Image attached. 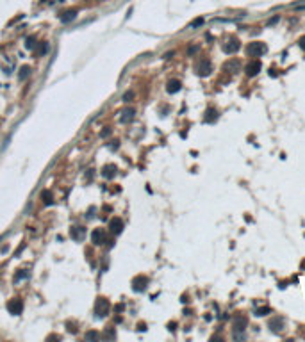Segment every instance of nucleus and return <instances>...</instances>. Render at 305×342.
Here are the masks:
<instances>
[{
  "label": "nucleus",
  "instance_id": "1",
  "mask_svg": "<svg viewBox=\"0 0 305 342\" xmlns=\"http://www.w3.org/2000/svg\"><path fill=\"white\" fill-rule=\"evenodd\" d=\"M266 50H268V46H266L262 41H253L246 46V53H248L250 57H259V55L266 53Z\"/></svg>",
  "mask_w": 305,
  "mask_h": 342
},
{
  "label": "nucleus",
  "instance_id": "2",
  "mask_svg": "<svg viewBox=\"0 0 305 342\" xmlns=\"http://www.w3.org/2000/svg\"><path fill=\"white\" fill-rule=\"evenodd\" d=\"M244 328H246V317H237L234 321V337L236 339H243Z\"/></svg>",
  "mask_w": 305,
  "mask_h": 342
},
{
  "label": "nucleus",
  "instance_id": "3",
  "mask_svg": "<svg viewBox=\"0 0 305 342\" xmlns=\"http://www.w3.org/2000/svg\"><path fill=\"white\" fill-rule=\"evenodd\" d=\"M261 68H262V64H261V61H250L248 64H246V68H244V73L248 75V77H255L257 73L261 72Z\"/></svg>",
  "mask_w": 305,
  "mask_h": 342
},
{
  "label": "nucleus",
  "instance_id": "4",
  "mask_svg": "<svg viewBox=\"0 0 305 342\" xmlns=\"http://www.w3.org/2000/svg\"><path fill=\"white\" fill-rule=\"evenodd\" d=\"M239 50V41L237 39H229V41L223 45V52L225 53H234Z\"/></svg>",
  "mask_w": 305,
  "mask_h": 342
},
{
  "label": "nucleus",
  "instance_id": "5",
  "mask_svg": "<svg viewBox=\"0 0 305 342\" xmlns=\"http://www.w3.org/2000/svg\"><path fill=\"white\" fill-rule=\"evenodd\" d=\"M96 314L98 315H107L109 314V303H107V300L100 298V300L96 301Z\"/></svg>",
  "mask_w": 305,
  "mask_h": 342
},
{
  "label": "nucleus",
  "instance_id": "6",
  "mask_svg": "<svg viewBox=\"0 0 305 342\" xmlns=\"http://www.w3.org/2000/svg\"><path fill=\"white\" fill-rule=\"evenodd\" d=\"M270 328H271V332H275V333H278V332H282V328H284V319L282 317H275L273 321H270V324H268Z\"/></svg>",
  "mask_w": 305,
  "mask_h": 342
},
{
  "label": "nucleus",
  "instance_id": "7",
  "mask_svg": "<svg viewBox=\"0 0 305 342\" xmlns=\"http://www.w3.org/2000/svg\"><path fill=\"white\" fill-rule=\"evenodd\" d=\"M196 73L200 75V77H205V75H209L210 73V62L209 61H202L198 66H196Z\"/></svg>",
  "mask_w": 305,
  "mask_h": 342
},
{
  "label": "nucleus",
  "instance_id": "8",
  "mask_svg": "<svg viewBox=\"0 0 305 342\" xmlns=\"http://www.w3.org/2000/svg\"><path fill=\"white\" fill-rule=\"evenodd\" d=\"M7 308H9L11 314H20L21 310H23V305H21V301H9L7 303Z\"/></svg>",
  "mask_w": 305,
  "mask_h": 342
},
{
  "label": "nucleus",
  "instance_id": "9",
  "mask_svg": "<svg viewBox=\"0 0 305 342\" xmlns=\"http://www.w3.org/2000/svg\"><path fill=\"white\" fill-rule=\"evenodd\" d=\"M109 226H111V232H113V234H120L121 228H123V223H121V219H120V218H114L113 221H111Z\"/></svg>",
  "mask_w": 305,
  "mask_h": 342
},
{
  "label": "nucleus",
  "instance_id": "10",
  "mask_svg": "<svg viewBox=\"0 0 305 342\" xmlns=\"http://www.w3.org/2000/svg\"><path fill=\"white\" fill-rule=\"evenodd\" d=\"M147 278L145 276H137V278H134V281H132V285H134V289L136 290H143L145 287H147Z\"/></svg>",
  "mask_w": 305,
  "mask_h": 342
},
{
  "label": "nucleus",
  "instance_id": "11",
  "mask_svg": "<svg viewBox=\"0 0 305 342\" xmlns=\"http://www.w3.org/2000/svg\"><path fill=\"white\" fill-rule=\"evenodd\" d=\"M91 237H93V242H95V244H102V242L105 241L104 232H102V230H98V228L93 232V235H91Z\"/></svg>",
  "mask_w": 305,
  "mask_h": 342
},
{
  "label": "nucleus",
  "instance_id": "12",
  "mask_svg": "<svg viewBox=\"0 0 305 342\" xmlns=\"http://www.w3.org/2000/svg\"><path fill=\"white\" fill-rule=\"evenodd\" d=\"M216 118H218V112L214 111V109H209L207 112H205V123H212V121H216Z\"/></svg>",
  "mask_w": 305,
  "mask_h": 342
},
{
  "label": "nucleus",
  "instance_id": "13",
  "mask_svg": "<svg viewBox=\"0 0 305 342\" xmlns=\"http://www.w3.org/2000/svg\"><path fill=\"white\" fill-rule=\"evenodd\" d=\"M166 89H168V93H177V91L180 89V82H179V80H169Z\"/></svg>",
  "mask_w": 305,
  "mask_h": 342
},
{
  "label": "nucleus",
  "instance_id": "14",
  "mask_svg": "<svg viewBox=\"0 0 305 342\" xmlns=\"http://www.w3.org/2000/svg\"><path fill=\"white\" fill-rule=\"evenodd\" d=\"M237 68H239V64H237V61H230V62H227V64L223 66V70H225V72H229V73H230V70H234V72H237Z\"/></svg>",
  "mask_w": 305,
  "mask_h": 342
},
{
  "label": "nucleus",
  "instance_id": "15",
  "mask_svg": "<svg viewBox=\"0 0 305 342\" xmlns=\"http://www.w3.org/2000/svg\"><path fill=\"white\" fill-rule=\"evenodd\" d=\"M75 14H77V11H75V9L73 11H66L63 16H61V20H63V21H70V20H73V18H75Z\"/></svg>",
  "mask_w": 305,
  "mask_h": 342
},
{
  "label": "nucleus",
  "instance_id": "16",
  "mask_svg": "<svg viewBox=\"0 0 305 342\" xmlns=\"http://www.w3.org/2000/svg\"><path fill=\"white\" fill-rule=\"evenodd\" d=\"M82 232H84V228H82V226H75V228H72V237H75V239H80V235H82Z\"/></svg>",
  "mask_w": 305,
  "mask_h": 342
},
{
  "label": "nucleus",
  "instance_id": "17",
  "mask_svg": "<svg viewBox=\"0 0 305 342\" xmlns=\"http://www.w3.org/2000/svg\"><path fill=\"white\" fill-rule=\"evenodd\" d=\"M132 116H134V109H127V111H123V121H127V120H132Z\"/></svg>",
  "mask_w": 305,
  "mask_h": 342
},
{
  "label": "nucleus",
  "instance_id": "18",
  "mask_svg": "<svg viewBox=\"0 0 305 342\" xmlns=\"http://www.w3.org/2000/svg\"><path fill=\"white\" fill-rule=\"evenodd\" d=\"M29 72H31V68L23 66V68L20 70V75H18V77H20V80H23V79H27V75H29Z\"/></svg>",
  "mask_w": 305,
  "mask_h": 342
},
{
  "label": "nucleus",
  "instance_id": "19",
  "mask_svg": "<svg viewBox=\"0 0 305 342\" xmlns=\"http://www.w3.org/2000/svg\"><path fill=\"white\" fill-rule=\"evenodd\" d=\"M41 198H45V203H46V205H50V203H52V194H50L48 191H45V193L41 194Z\"/></svg>",
  "mask_w": 305,
  "mask_h": 342
},
{
  "label": "nucleus",
  "instance_id": "20",
  "mask_svg": "<svg viewBox=\"0 0 305 342\" xmlns=\"http://www.w3.org/2000/svg\"><path fill=\"white\" fill-rule=\"evenodd\" d=\"M266 314H270V308H268V307H266V308H259V310L255 312V315H259V317H261V315H266Z\"/></svg>",
  "mask_w": 305,
  "mask_h": 342
},
{
  "label": "nucleus",
  "instance_id": "21",
  "mask_svg": "<svg viewBox=\"0 0 305 342\" xmlns=\"http://www.w3.org/2000/svg\"><path fill=\"white\" fill-rule=\"evenodd\" d=\"M202 23H203V18H196V20L191 23V29H195V27H200Z\"/></svg>",
  "mask_w": 305,
  "mask_h": 342
},
{
  "label": "nucleus",
  "instance_id": "22",
  "mask_svg": "<svg viewBox=\"0 0 305 342\" xmlns=\"http://www.w3.org/2000/svg\"><path fill=\"white\" fill-rule=\"evenodd\" d=\"M34 45H36V43H34V38H27L25 46H27V48H34Z\"/></svg>",
  "mask_w": 305,
  "mask_h": 342
},
{
  "label": "nucleus",
  "instance_id": "23",
  "mask_svg": "<svg viewBox=\"0 0 305 342\" xmlns=\"http://www.w3.org/2000/svg\"><path fill=\"white\" fill-rule=\"evenodd\" d=\"M111 171H113V167H111V166H107V167H105V173H104V175H105V176H111V175H113Z\"/></svg>",
  "mask_w": 305,
  "mask_h": 342
},
{
  "label": "nucleus",
  "instance_id": "24",
  "mask_svg": "<svg viewBox=\"0 0 305 342\" xmlns=\"http://www.w3.org/2000/svg\"><path fill=\"white\" fill-rule=\"evenodd\" d=\"M46 50H48V45H41L39 46V53H45Z\"/></svg>",
  "mask_w": 305,
  "mask_h": 342
},
{
  "label": "nucleus",
  "instance_id": "25",
  "mask_svg": "<svg viewBox=\"0 0 305 342\" xmlns=\"http://www.w3.org/2000/svg\"><path fill=\"white\" fill-rule=\"evenodd\" d=\"M86 337H87V339H96V337H98V335H96V333H87V335H86Z\"/></svg>",
  "mask_w": 305,
  "mask_h": 342
},
{
  "label": "nucleus",
  "instance_id": "26",
  "mask_svg": "<svg viewBox=\"0 0 305 342\" xmlns=\"http://www.w3.org/2000/svg\"><path fill=\"white\" fill-rule=\"evenodd\" d=\"M300 46L305 50V38H302V39H300Z\"/></svg>",
  "mask_w": 305,
  "mask_h": 342
}]
</instances>
